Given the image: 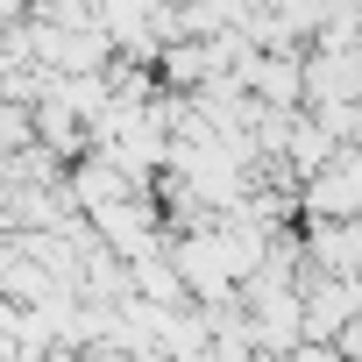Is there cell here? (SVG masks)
I'll use <instances>...</instances> for the list:
<instances>
[{"mask_svg": "<svg viewBox=\"0 0 362 362\" xmlns=\"http://www.w3.org/2000/svg\"><path fill=\"white\" fill-rule=\"evenodd\" d=\"M298 256L313 277H362V221H305Z\"/></svg>", "mask_w": 362, "mask_h": 362, "instance_id": "1", "label": "cell"}]
</instances>
